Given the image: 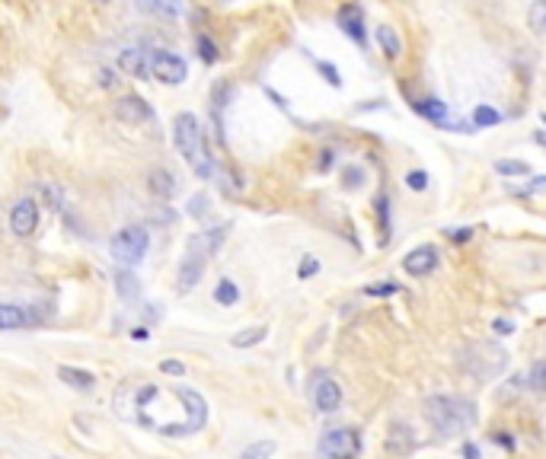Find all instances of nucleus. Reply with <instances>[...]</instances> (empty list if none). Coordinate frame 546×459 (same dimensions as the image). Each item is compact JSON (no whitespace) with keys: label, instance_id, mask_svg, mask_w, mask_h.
<instances>
[{"label":"nucleus","instance_id":"obj_15","mask_svg":"<svg viewBox=\"0 0 546 459\" xmlns=\"http://www.w3.org/2000/svg\"><path fill=\"white\" fill-rule=\"evenodd\" d=\"M35 319L29 316V310H23L20 303H0V332H13V329H26Z\"/></svg>","mask_w":546,"mask_h":459},{"label":"nucleus","instance_id":"obj_4","mask_svg":"<svg viewBox=\"0 0 546 459\" xmlns=\"http://www.w3.org/2000/svg\"><path fill=\"white\" fill-rule=\"evenodd\" d=\"M361 453V437L352 427H329L316 443V456L320 459H358Z\"/></svg>","mask_w":546,"mask_h":459},{"label":"nucleus","instance_id":"obj_43","mask_svg":"<svg viewBox=\"0 0 546 459\" xmlns=\"http://www.w3.org/2000/svg\"><path fill=\"white\" fill-rule=\"evenodd\" d=\"M131 338H135V341H147V338H150V329H144V325H138V329L131 332Z\"/></svg>","mask_w":546,"mask_h":459},{"label":"nucleus","instance_id":"obj_42","mask_svg":"<svg viewBox=\"0 0 546 459\" xmlns=\"http://www.w3.org/2000/svg\"><path fill=\"white\" fill-rule=\"evenodd\" d=\"M345 176H348V188H358V185H361V176H364V172H361V169H348L345 172Z\"/></svg>","mask_w":546,"mask_h":459},{"label":"nucleus","instance_id":"obj_14","mask_svg":"<svg viewBox=\"0 0 546 459\" xmlns=\"http://www.w3.org/2000/svg\"><path fill=\"white\" fill-rule=\"evenodd\" d=\"M412 112H416V115H422V118H425V121H431V125L447 128V115H450V108H447V102H441L438 96H425V99H412Z\"/></svg>","mask_w":546,"mask_h":459},{"label":"nucleus","instance_id":"obj_1","mask_svg":"<svg viewBox=\"0 0 546 459\" xmlns=\"http://www.w3.org/2000/svg\"><path fill=\"white\" fill-rule=\"evenodd\" d=\"M425 418L435 427L438 437H460L476 424V405L463 395H428L425 399Z\"/></svg>","mask_w":546,"mask_h":459},{"label":"nucleus","instance_id":"obj_20","mask_svg":"<svg viewBox=\"0 0 546 459\" xmlns=\"http://www.w3.org/2000/svg\"><path fill=\"white\" fill-rule=\"evenodd\" d=\"M138 10L154 13V16H179L182 13V0H135Z\"/></svg>","mask_w":546,"mask_h":459},{"label":"nucleus","instance_id":"obj_19","mask_svg":"<svg viewBox=\"0 0 546 459\" xmlns=\"http://www.w3.org/2000/svg\"><path fill=\"white\" fill-rule=\"evenodd\" d=\"M116 290L125 303H135V300L141 297V280L131 274V268H122V271L116 274Z\"/></svg>","mask_w":546,"mask_h":459},{"label":"nucleus","instance_id":"obj_30","mask_svg":"<svg viewBox=\"0 0 546 459\" xmlns=\"http://www.w3.org/2000/svg\"><path fill=\"white\" fill-rule=\"evenodd\" d=\"M403 287L396 284V280H384V284H367L364 293L367 297H393V293H399Z\"/></svg>","mask_w":546,"mask_h":459},{"label":"nucleus","instance_id":"obj_46","mask_svg":"<svg viewBox=\"0 0 546 459\" xmlns=\"http://www.w3.org/2000/svg\"><path fill=\"white\" fill-rule=\"evenodd\" d=\"M533 140H537V144L546 150V131H537V134H533Z\"/></svg>","mask_w":546,"mask_h":459},{"label":"nucleus","instance_id":"obj_10","mask_svg":"<svg viewBox=\"0 0 546 459\" xmlns=\"http://www.w3.org/2000/svg\"><path fill=\"white\" fill-rule=\"evenodd\" d=\"M438 265H441V255H438V246H431V242L416 246L403 259V271L412 274V278H428V274L438 271Z\"/></svg>","mask_w":546,"mask_h":459},{"label":"nucleus","instance_id":"obj_13","mask_svg":"<svg viewBox=\"0 0 546 459\" xmlns=\"http://www.w3.org/2000/svg\"><path fill=\"white\" fill-rule=\"evenodd\" d=\"M118 70L125 76H135V80H154L150 76V55L144 48H122L118 51Z\"/></svg>","mask_w":546,"mask_h":459},{"label":"nucleus","instance_id":"obj_18","mask_svg":"<svg viewBox=\"0 0 546 459\" xmlns=\"http://www.w3.org/2000/svg\"><path fill=\"white\" fill-rule=\"evenodd\" d=\"M147 185H150V191H154L157 198H163V201H169V198L176 195V178H173V172H169V169H163V166L150 169Z\"/></svg>","mask_w":546,"mask_h":459},{"label":"nucleus","instance_id":"obj_11","mask_svg":"<svg viewBox=\"0 0 546 459\" xmlns=\"http://www.w3.org/2000/svg\"><path fill=\"white\" fill-rule=\"evenodd\" d=\"M335 26H339V29L345 32V35L352 38L355 45H361V48H364V45H367L364 10H361L358 4H342L339 10H335Z\"/></svg>","mask_w":546,"mask_h":459},{"label":"nucleus","instance_id":"obj_25","mask_svg":"<svg viewBox=\"0 0 546 459\" xmlns=\"http://www.w3.org/2000/svg\"><path fill=\"white\" fill-rule=\"evenodd\" d=\"M275 440H256V443H250L243 453H240V459H272L275 456Z\"/></svg>","mask_w":546,"mask_h":459},{"label":"nucleus","instance_id":"obj_16","mask_svg":"<svg viewBox=\"0 0 546 459\" xmlns=\"http://www.w3.org/2000/svg\"><path fill=\"white\" fill-rule=\"evenodd\" d=\"M58 380L65 382V386H71V389H80V392H90L93 386H96V376L90 373V370H84V367H58Z\"/></svg>","mask_w":546,"mask_h":459},{"label":"nucleus","instance_id":"obj_26","mask_svg":"<svg viewBox=\"0 0 546 459\" xmlns=\"http://www.w3.org/2000/svg\"><path fill=\"white\" fill-rule=\"evenodd\" d=\"M527 23H530V29L537 35H543L546 32V0H533L530 10H527Z\"/></svg>","mask_w":546,"mask_h":459},{"label":"nucleus","instance_id":"obj_23","mask_svg":"<svg viewBox=\"0 0 546 459\" xmlns=\"http://www.w3.org/2000/svg\"><path fill=\"white\" fill-rule=\"evenodd\" d=\"M265 335H269V329H265V325H252V329L237 332V335L230 338V344H233V348H256L259 341H265Z\"/></svg>","mask_w":546,"mask_h":459},{"label":"nucleus","instance_id":"obj_2","mask_svg":"<svg viewBox=\"0 0 546 459\" xmlns=\"http://www.w3.org/2000/svg\"><path fill=\"white\" fill-rule=\"evenodd\" d=\"M173 144L176 150L182 153L192 172L199 178H211L214 176V159L208 153V144H205V131H201V121L195 112H179L173 118Z\"/></svg>","mask_w":546,"mask_h":459},{"label":"nucleus","instance_id":"obj_8","mask_svg":"<svg viewBox=\"0 0 546 459\" xmlns=\"http://www.w3.org/2000/svg\"><path fill=\"white\" fill-rule=\"evenodd\" d=\"M10 230H13V236H20V239H29V236L39 230V204H35V198L26 195L10 208Z\"/></svg>","mask_w":546,"mask_h":459},{"label":"nucleus","instance_id":"obj_37","mask_svg":"<svg viewBox=\"0 0 546 459\" xmlns=\"http://www.w3.org/2000/svg\"><path fill=\"white\" fill-rule=\"evenodd\" d=\"M533 191H546V176H533L524 188H514V195H533Z\"/></svg>","mask_w":546,"mask_h":459},{"label":"nucleus","instance_id":"obj_21","mask_svg":"<svg viewBox=\"0 0 546 459\" xmlns=\"http://www.w3.org/2000/svg\"><path fill=\"white\" fill-rule=\"evenodd\" d=\"M473 131H482V128H495V125H501V118L505 115L498 112V108H492V106H486V102H479V106L473 108Z\"/></svg>","mask_w":546,"mask_h":459},{"label":"nucleus","instance_id":"obj_47","mask_svg":"<svg viewBox=\"0 0 546 459\" xmlns=\"http://www.w3.org/2000/svg\"><path fill=\"white\" fill-rule=\"evenodd\" d=\"M90 4H109V0H90Z\"/></svg>","mask_w":546,"mask_h":459},{"label":"nucleus","instance_id":"obj_17","mask_svg":"<svg viewBox=\"0 0 546 459\" xmlns=\"http://www.w3.org/2000/svg\"><path fill=\"white\" fill-rule=\"evenodd\" d=\"M374 38H377L380 51H384L390 61L403 57V38H399V32L393 29V26H374Z\"/></svg>","mask_w":546,"mask_h":459},{"label":"nucleus","instance_id":"obj_41","mask_svg":"<svg viewBox=\"0 0 546 459\" xmlns=\"http://www.w3.org/2000/svg\"><path fill=\"white\" fill-rule=\"evenodd\" d=\"M333 163H335V153L333 150H323V157H320V163H316V166H320V172H326Z\"/></svg>","mask_w":546,"mask_h":459},{"label":"nucleus","instance_id":"obj_32","mask_svg":"<svg viewBox=\"0 0 546 459\" xmlns=\"http://www.w3.org/2000/svg\"><path fill=\"white\" fill-rule=\"evenodd\" d=\"M313 274H320V259H313V255H303L301 265H297V278L307 280V278H313Z\"/></svg>","mask_w":546,"mask_h":459},{"label":"nucleus","instance_id":"obj_33","mask_svg":"<svg viewBox=\"0 0 546 459\" xmlns=\"http://www.w3.org/2000/svg\"><path fill=\"white\" fill-rule=\"evenodd\" d=\"M406 185H409L412 191H425V188H428V172H425V169L406 172Z\"/></svg>","mask_w":546,"mask_h":459},{"label":"nucleus","instance_id":"obj_12","mask_svg":"<svg viewBox=\"0 0 546 459\" xmlns=\"http://www.w3.org/2000/svg\"><path fill=\"white\" fill-rule=\"evenodd\" d=\"M116 118L125 121V125H144V121L154 118V108H150V102L144 96L128 93L116 99Z\"/></svg>","mask_w":546,"mask_h":459},{"label":"nucleus","instance_id":"obj_38","mask_svg":"<svg viewBox=\"0 0 546 459\" xmlns=\"http://www.w3.org/2000/svg\"><path fill=\"white\" fill-rule=\"evenodd\" d=\"M492 332H495V335H511V332H514V322L501 316V319H495V322H492Z\"/></svg>","mask_w":546,"mask_h":459},{"label":"nucleus","instance_id":"obj_28","mask_svg":"<svg viewBox=\"0 0 546 459\" xmlns=\"http://www.w3.org/2000/svg\"><path fill=\"white\" fill-rule=\"evenodd\" d=\"M527 386H530L533 392H546V357L527 370Z\"/></svg>","mask_w":546,"mask_h":459},{"label":"nucleus","instance_id":"obj_39","mask_svg":"<svg viewBox=\"0 0 546 459\" xmlns=\"http://www.w3.org/2000/svg\"><path fill=\"white\" fill-rule=\"evenodd\" d=\"M116 83H118V76L112 74L109 67H103V70H99V86H103V89H112Z\"/></svg>","mask_w":546,"mask_h":459},{"label":"nucleus","instance_id":"obj_24","mask_svg":"<svg viewBox=\"0 0 546 459\" xmlns=\"http://www.w3.org/2000/svg\"><path fill=\"white\" fill-rule=\"evenodd\" d=\"M237 300H240V287H237V280L221 278V280H218V287H214V303H221V306H237Z\"/></svg>","mask_w":546,"mask_h":459},{"label":"nucleus","instance_id":"obj_9","mask_svg":"<svg viewBox=\"0 0 546 459\" xmlns=\"http://www.w3.org/2000/svg\"><path fill=\"white\" fill-rule=\"evenodd\" d=\"M173 392L179 395V402L186 405V414H189V421H186V434H199V431H205V424H208V402H205V395L195 392V389H189V386H176Z\"/></svg>","mask_w":546,"mask_h":459},{"label":"nucleus","instance_id":"obj_36","mask_svg":"<svg viewBox=\"0 0 546 459\" xmlns=\"http://www.w3.org/2000/svg\"><path fill=\"white\" fill-rule=\"evenodd\" d=\"M160 373L182 376V373H186V363H182V361H173V357H167V361H160Z\"/></svg>","mask_w":546,"mask_h":459},{"label":"nucleus","instance_id":"obj_29","mask_svg":"<svg viewBox=\"0 0 546 459\" xmlns=\"http://www.w3.org/2000/svg\"><path fill=\"white\" fill-rule=\"evenodd\" d=\"M374 210H377V223H380V233H390V198H386V191H380L377 201H374Z\"/></svg>","mask_w":546,"mask_h":459},{"label":"nucleus","instance_id":"obj_22","mask_svg":"<svg viewBox=\"0 0 546 459\" xmlns=\"http://www.w3.org/2000/svg\"><path fill=\"white\" fill-rule=\"evenodd\" d=\"M195 51H199V57H201L205 67H211V64L221 61V51H218V45H214V38L208 35V32H199V35H195Z\"/></svg>","mask_w":546,"mask_h":459},{"label":"nucleus","instance_id":"obj_34","mask_svg":"<svg viewBox=\"0 0 546 459\" xmlns=\"http://www.w3.org/2000/svg\"><path fill=\"white\" fill-rule=\"evenodd\" d=\"M208 204H211V201H208V195H205V191H199V195L189 201V214H192V217H205L208 214Z\"/></svg>","mask_w":546,"mask_h":459},{"label":"nucleus","instance_id":"obj_45","mask_svg":"<svg viewBox=\"0 0 546 459\" xmlns=\"http://www.w3.org/2000/svg\"><path fill=\"white\" fill-rule=\"evenodd\" d=\"M265 93H269L272 99H275V106H278V108H288V99H284V96H278L275 89H269V86H265Z\"/></svg>","mask_w":546,"mask_h":459},{"label":"nucleus","instance_id":"obj_3","mask_svg":"<svg viewBox=\"0 0 546 459\" xmlns=\"http://www.w3.org/2000/svg\"><path fill=\"white\" fill-rule=\"evenodd\" d=\"M147 246H150V233H147V230H144V227H125V230H118V233L112 236L109 252H112V259H116L122 268H135V265H141V261H144Z\"/></svg>","mask_w":546,"mask_h":459},{"label":"nucleus","instance_id":"obj_7","mask_svg":"<svg viewBox=\"0 0 546 459\" xmlns=\"http://www.w3.org/2000/svg\"><path fill=\"white\" fill-rule=\"evenodd\" d=\"M205 265H208V255L201 249L189 246L186 249V259L179 261V274H176V290L179 293H189L199 287V280L205 278Z\"/></svg>","mask_w":546,"mask_h":459},{"label":"nucleus","instance_id":"obj_44","mask_svg":"<svg viewBox=\"0 0 546 459\" xmlns=\"http://www.w3.org/2000/svg\"><path fill=\"white\" fill-rule=\"evenodd\" d=\"M463 456H467V459H479V446H476V443H463Z\"/></svg>","mask_w":546,"mask_h":459},{"label":"nucleus","instance_id":"obj_6","mask_svg":"<svg viewBox=\"0 0 546 459\" xmlns=\"http://www.w3.org/2000/svg\"><path fill=\"white\" fill-rule=\"evenodd\" d=\"M310 395H313L316 412H323V414H333L342 408V386L335 382L333 373H316L313 386H310Z\"/></svg>","mask_w":546,"mask_h":459},{"label":"nucleus","instance_id":"obj_48","mask_svg":"<svg viewBox=\"0 0 546 459\" xmlns=\"http://www.w3.org/2000/svg\"><path fill=\"white\" fill-rule=\"evenodd\" d=\"M540 121H543V125H546V112H543V115H540Z\"/></svg>","mask_w":546,"mask_h":459},{"label":"nucleus","instance_id":"obj_35","mask_svg":"<svg viewBox=\"0 0 546 459\" xmlns=\"http://www.w3.org/2000/svg\"><path fill=\"white\" fill-rule=\"evenodd\" d=\"M444 236H450L454 242H469L476 236L473 227H454V230H444Z\"/></svg>","mask_w":546,"mask_h":459},{"label":"nucleus","instance_id":"obj_31","mask_svg":"<svg viewBox=\"0 0 546 459\" xmlns=\"http://www.w3.org/2000/svg\"><path fill=\"white\" fill-rule=\"evenodd\" d=\"M316 70L323 74V80H326L329 86H335V89L342 86V76H339V67H335V64H329V61H316Z\"/></svg>","mask_w":546,"mask_h":459},{"label":"nucleus","instance_id":"obj_40","mask_svg":"<svg viewBox=\"0 0 546 459\" xmlns=\"http://www.w3.org/2000/svg\"><path fill=\"white\" fill-rule=\"evenodd\" d=\"M492 443H501V446H505V450H514V440H511V437H508V434H505V431H498V434H492Z\"/></svg>","mask_w":546,"mask_h":459},{"label":"nucleus","instance_id":"obj_5","mask_svg":"<svg viewBox=\"0 0 546 459\" xmlns=\"http://www.w3.org/2000/svg\"><path fill=\"white\" fill-rule=\"evenodd\" d=\"M150 76L167 83V86H179L189 76V64L179 55H173V51L157 48V51H150Z\"/></svg>","mask_w":546,"mask_h":459},{"label":"nucleus","instance_id":"obj_27","mask_svg":"<svg viewBox=\"0 0 546 459\" xmlns=\"http://www.w3.org/2000/svg\"><path fill=\"white\" fill-rule=\"evenodd\" d=\"M495 172L498 176H530V163H524V159H498L495 163Z\"/></svg>","mask_w":546,"mask_h":459}]
</instances>
